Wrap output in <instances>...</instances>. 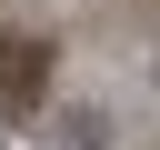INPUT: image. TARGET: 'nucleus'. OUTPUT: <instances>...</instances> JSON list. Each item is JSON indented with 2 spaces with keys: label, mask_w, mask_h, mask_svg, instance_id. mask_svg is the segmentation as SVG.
I'll use <instances>...</instances> for the list:
<instances>
[{
  "label": "nucleus",
  "mask_w": 160,
  "mask_h": 150,
  "mask_svg": "<svg viewBox=\"0 0 160 150\" xmlns=\"http://www.w3.org/2000/svg\"><path fill=\"white\" fill-rule=\"evenodd\" d=\"M50 140H60V150H100V140H110V120H100V110H60V120H50Z\"/></svg>",
  "instance_id": "obj_1"
}]
</instances>
